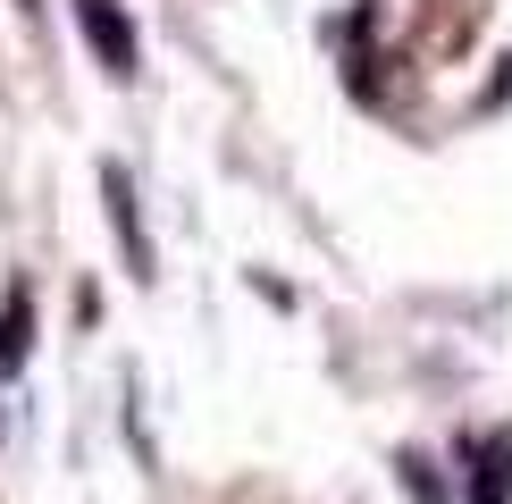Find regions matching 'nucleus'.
I'll return each mask as SVG.
<instances>
[{"instance_id": "nucleus-1", "label": "nucleus", "mask_w": 512, "mask_h": 504, "mask_svg": "<svg viewBox=\"0 0 512 504\" xmlns=\"http://www.w3.org/2000/svg\"><path fill=\"white\" fill-rule=\"evenodd\" d=\"M76 26H84V42H93V59H101V68H110L118 84L135 76L143 42H135V17H126L118 0H76Z\"/></svg>"}, {"instance_id": "nucleus-2", "label": "nucleus", "mask_w": 512, "mask_h": 504, "mask_svg": "<svg viewBox=\"0 0 512 504\" xmlns=\"http://www.w3.org/2000/svg\"><path fill=\"white\" fill-rule=\"evenodd\" d=\"M101 202H110V227L126 244V269L135 278H152V244H143V202H135V177H126L118 160H101Z\"/></svg>"}, {"instance_id": "nucleus-3", "label": "nucleus", "mask_w": 512, "mask_h": 504, "mask_svg": "<svg viewBox=\"0 0 512 504\" xmlns=\"http://www.w3.org/2000/svg\"><path fill=\"white\" fill-rule=\"evenodd\" d=\"M26 353H34V294L9 286V294H0V378L26 370Z\"/></svg>"}, {"instance_id": "nucleus-4", "label": "nucleus", "mask_w": 512, "mask_h": 504, "mask_svg": "<svg viewBox=\"0 0 512 504\" xmlns=\"http://www.w3.org/2000/svg\"><path fill=\"white\" fill-rule=\"evenodd\" d=\"M471 504H512V437H487L471 462Z\"/></svg>"}, {"instance_id": "nucleus-5", "label": "nucleus", "mask_w": 512, "mask_h": 504, "mask_svg": "<svg viewBox=\"0 0 512 504\" xmlns=\"http://www.w3.org/2000/svg\"><path fill=\"white\" fill-rule=\"evenodd\" d=\"M395 471H403V496H412V504H454V496H445V479H437V462H429V454H395Z\"/></svg>"}, {"instance_id": "nucleus-6", "label": "nucleus", "mask_w": 512, "mask_h": 504, "mask_svg": "<svg viewBox=\"0 0 512 504\" xmlns=\"http://www.w3.org/2000/svg\"><path fill=\"white\" fill-rule=\"evenodd\" d=\"M17 9H26V17H34V9H42V0H17Z\"/></svg>"}]
</instances>
